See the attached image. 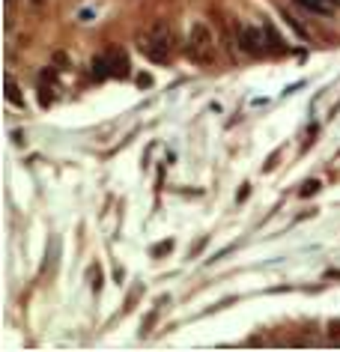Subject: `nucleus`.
<instances>
[{
    "instance_id": "1",
    "label": "nucleus",
    "mask_w": 340,
    "mask_h": 352,
    "mask_svg": "<svg viewBox=\"0 0 340 352\" xmlns=\"http://www.w3.org/2000/svg\"><path fill=\"white\" fill-rule=\"evenodd\" d=\"M137 51L152 63H168L173 54V30L168 21H152L150 30L137 39Z\"/></svg>"
},
{
    "instance_id": "2",
    "label": "nucleus",
    "mask_w": 340,
    "mask_h": 352,
    "mask_svg": "<svg viewBox=\"0 0 340 352\" xmlns=\"http://www.w3.org/2000/svg\"><path fill=\"white\" fill-rule=\"evenodd\" d=\"M185 51L191 60H197V63H215V39H212V30L206 28L203 21H194L188 30V42H185Z\"/></svg>"
},
{
    "instance_id": "3",
    "label": "nucleus",
    "mask_w": 340,
    "mask_h": 352,
    "mask_svg": "<svg viewBox=\"0 0 340 352\" xmlns=\"http://www.w3.org/2000/svg\"><path fill=\"white\" fill-rule=\"evenodd\" d=\"M236 48L245 51V54H251V57L266 54L269 42H266L263 28H236Z\"/></svg>"
},
{
    "instance_id": "4",
    "label": "nucleus",
    "mask_w": 340,
    "mask_h": 352,
    "mask_svg": "<svg viewBox=\"0 0 340 352\" xmlns=\"http://www.w3.org/2000/svg\"><path fill=\"white\" fill-rule=\"evenodd\" d=\"M295 3L313 15H331L335 10H340V0H295Z\"/></svg>"
},
{
    "instance_id": "5",
    "label": "nucleus",
    "mask_w": 340,
    "mask_h": 352,
    "mask_svg": "<svg viewBox=\"0 0 340 352\" xmlns=\"http://www.w3.org/2000/svg\"><path fill=\"white\" fill-rule=\"evenodd\" d=\"M260 28H263V33H266V42H269V51H272V54H281V51H286L284 39L277 36V30L263 19V15H260Z\"/></svg>"
},
{
    "instance_id": "6",
    "label": "nucleus",
    "mask_w": 340,
    "mask_h": 352,
    "mask_svg": "<svg viewBox=\"0 0 340 352\" xmlns=\"http://www.w3.org/2000/svg\"><path fill=\"white\" fill-rule=\"evenodd\" d=\"M6 102L15 104V108H24V96L19 93V87H15L12 78H6Z\"/></svg>"
},
{
    "instance_id": "7",
    "label": "nucleus",
    "mask_w": 340,
    "mask_h": 352,
    "mask_svg": "<svg viewBox=\"0 0 340 352\" xmlns=\"http://www.w3.org/2000/svg\"><path fill=\"white\" fill-rule=\"evenodd\" d=\"M111 75H120V78H126L128 75V63H126V57L123 54H111Z\"/></svg>"
},
{
    "instance_id": "8",
    "label": "nucleus",
    "mask_w": 340,
    "mask_h": 352,
    "mask_svg": "<svg viewBox=\"0 0 340 352\" xmlns=\"http://www.w3.org/2000/svg\"><path fill=\"white\" fill-rule=\"evenodd\" d=\"M281 12H284V21H286V24H290V28L295 30V36H299V39H308V30H304L302 24L295 21V15H293V12H286V10H281Z\"/></svg>"
},
{
    "instance_id": "9",
    "label": "nucleus",
    "mask_w": 340,
    "mask_h": 352,
    "mask_svg": "<svg viewBox=\"0 0 340 352\" xmlns=\"http://www.w3.org/2000/svg\"><path fill=\"white\" fill-rule=\"evenodd\" d=\"M90 284H93V293H99V289H102V269L99 266L90 269Z\"/></svg>"
},
{
    "instance_id": "10",
    "label": "nucleus",
    "mask_w": 340,
    "mask_h": 352,
    "mask_svg": "<svg viewBox=\"0 0 340 352\" xmlns=\"http://www.w3.org/2000/svg\"><path fill=\"white\" fill-rule=\"evenodd\" d=\"M317 191H319V182H317V179H310V182H304L302 197H310V195H317Z\"/></svg>"
},
{
    "instance_id": "11",
    "label": "nucleus",
    "mask_w": 340,
    "mask_h": 352,
    "mask_svg": "<svg viewBox=\"0 0 340 352\" xmlns=\"http://www.w3.org/2000/svg\"><path fill=\"white\" fill-rule=\"evenodd\" d=\"M33 3H39V0H33Z\"/></svg>"
}]
</instances>
